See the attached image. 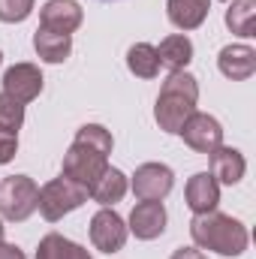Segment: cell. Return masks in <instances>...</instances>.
Instances as JSON below:
<instances>
[{
	"mask_svg": "<svg viewBox=\"0 0 256 259\" xmlns=\"http://www.w3.org/2000/svg\"><path fill=\"white\" fill-rule=\"evenodd\" d=\"M112 133L100 124H84L75 133V142L64 154V175L81 187H91L106 172V157L112 154Z\"/></svg>",
	"mask_w": 256,
	"mask_h": 259,
	"instance_id": "6da1fadb",
	"label": "cell"
},
{
	"mask_svg": "<svg viewBox=\"0 0 256 259\" xmlns=\"http://www.w3.org/2000/svg\"><path fill=\"white\" fill-rule=\"evenodd\" d=\"M190 235L202 250H214L223 256H238L247 247V229L238 220L217 214V211L196 214L190 223Z\"/></svg>",
	"mask_w": 256,
	"mask_h": 259,
	"instance_id": "7a4b0ae2",
	"label": "cell"
},
{
	"mask_svg": "<svg viewBox=\"0 0 256 259\" xmlns=\"http://www.w3.org/2000/svg\"><path fill=\"white\" fill-rule=\"evenodd\" d=\"M196 97H199V88H196V78L190 72H172L166 81H163V91L157 97V109H154V118L160 130L166 133H178L181 124L193 115V106H196Z\"/></svg>",
	"mask_w": 256,
	"mask_h": 259,
	"instance_id": "3957f363",
	"label": "cell"
},
{
	"mask_svg": "<svg viewBox=\"0 0 256 259\" xmlns=\"http://www.w3.org/2000/svg\"><path fill=\"white\" fill-rule=\"evenodd\" d=\"M81 202H88V187H81V184H75L72 178H55V181H49L42 190H39V199H36V208L42 211V217L46 220H61L64 214L69 211H75Z\"/></svg>",
	"mask_w": 256,
	"mask_h": 259,
	"instance_id": "277c9868",
	"label": "cell"
},
{
	"mask_svg": "<svg viewBox=\"0 0 256 259\" xmlns=\"http://www.w3.org/2000/svg\"><path fill=\"white\" fill-rule=\"evenodd\" d=\"M36 199H39V187L27 178V175H12L6 181H0V214L6 220H27L36 211Z\"/></svg>",
	"mask_w": 256,
	"mask_h": 259,
	"instance_id": "5b68a950",
	"label": "cell"
},
{
	"mask_svg": "<svg viewBox=\"0 0 256 259\" xmlns=\"http://www.w3.org/2000/svg\"><path fill=\"white\" fill-rule=\"evenodd\" d=\"M172 184H175V175L163 163H145L133 175V193L139 196V202H160V199H166Z\"/></svg>",
	"mask_w": 256,
	"mask_h": 259,
	"instance_id": "8992f818",
	"label": "cell"
},
{
	"mask_svg": "<svg viewBox=\"0 0 256 259\" xmlns=\"http://www.w3.org/2000/svg\"><path fill=\"white\" fill-rule=\"evenodd\" d=\"M91 241L103 253H118L127 241V226H124L121 214H115L112 208L97 211L91 220Z\"/></svg>",
	"mask_w": 256,
	"mask_h": 259,
	"instance_id": "52a82bcc",
	"label": "cell"
},
{
	"mask_svg": "<svg viewBox=\"0 0 256 259\" xmlns=\"http://www.w3.org/2000/svg\"><path fill=\"white\" fill-rule=\"evenodd\" d=\"M178 133L184 136V142L190 145L193 151H199V154H211V151L220 148V142H223L220 124H217L211 115H202V112H193L190 118L181 124Z\"/></svg>",
	"mask_w": 256,
	"mask_h": 259,
	"instance_id": "ba28073f",
	"label": "cell"
},
{
	"mask_svg": "<svg viewBox=\"0 0 256 259\" xmlns=\"http://www.w3.org/2000/svg\"><path fill=\"white\" fill-rule=\"evenodd\" d=\"M39 91H42V75H39V69L33 64H15L6 69V75H3V94L12 97L15 103L24 106V103L36 100Z\"/></svg>",
	"mask_w": 256,
	"mask_h": 259,
	"instance_id": "9c48e42d",
	"label": "cell"
},
{
	"mask_svg": "<svg viewBox=\"0 0 256 259\" xmlns=\"http://www.w3.org/2000/svg\"><path fill=\"white\" fill-rule=\"evenodd\" d=\"M81 24V6L75 0H49L39 12V27L55 33H72Z\"/></svg>",
	"mask_w": 256,
	"mask_h": 259,
	"instance_id": "30bf717a",
	"label": "cell"
},
{
	"mask_svg": "<svg viewBox=\"0 0 256 259\" xmlns=\"http://www.w3.org/2000/svg\"><path fill=\"white\" fill-rule=\"evenodd\" d=\"M166 229V208L163 202H139L130 214V232L142 241H151L163 235Z\"/></svg>",
	"mask_w": 256,
	"mask_h": 259,
	"instance_id": "8fae6325",
	"label": "cell"
},
{
	"mask_svg": "<svg viewBox=\"0 0 256 259\" xmlns=\"http://www.w3.org/2000/svg\"><path fill=\"white\" fill-rule=\"evenodd\" d=\"M220 202V187L214 181L211 172H199L187 181V205H190L196 214H205V211H214Z\"/></svg>",
	"mask_w": 256,
	"mask_h": 259,
	"instance_id": "7c38bea8",
	"label": "cell"
},
{
	"mask_svg": "<svg viewBox=\"0 0 256 259\" xmlns=\"http://www.w3.org/2000/svg\"><path fill=\"white\" fill-rule=\"evenodd\" d=\"M33 49H36V55H39L46 64H61V61L69 58V52H72V36L46 30V27H36V33H33Z\"/></svg>",
	"mask_w": 256,
	"mask_h": 259,
	"instance_id": "4fadbf2b",
	"label": "cell"
},
{
	"mask_svg": "<svg viewBox=\"0 0 256 259\" xmlns=\"http://www.w3.org/2000/svg\"><path fill=\"white\" fill-rule=\"evenodd\" d=\"M256 69V52L250 46H226L220 52V72L226 78H250Z\"/></svg>",
	"mask_w": 256,
	"mask_h": 259,
	"instance_id": "5bb4252c",
	"label": "cell"
},
{
	"mask_svg": "<svg viewBox=\"0 0 256 259\" xmlns=\"http://www.w3.org/2000/svg\"><path fill=\"white\" fill-rule=\"evenodd\" d=\"M211 175L223 184H238L244 175V157L235 148H214L211 151Z\"/></svg>",
	"mask_w": 256,
	"mask_h": 259,
	"instance_id": "9a60e30c",
	"label": "cell"
},
{
	"mask_svg": "<svg viewBox=\"0 0 256 259\" xmlns=\"http://www.w3.org/2000/svg\"><path fill=\"white\" fill-rule=\"evenodd\" d=\"M157 58H160V66H166V69H172V72H181V69L193 61V42L184 33H172V36H166V39L160 42Z\"/></svg>",
	"mask_w": 256,
	"mask_h": 259,
	"instance_id": "2e32d148",
	"label": "cell"
},
{
	"mask_svg": "<svg viewBox=\"0 0 256 259\" xmlns=\"http://www.w3.org/2000/svg\"><path fill=\"white\" fill-rule=\"evenodd\" d=\"M166 6H169V21L178 30H193L205 21L211 0H169Z\"/></svg>",
	"mask_w": 256,
	"mask_h": 259,
	"instance_id": "e0dca14e",
	"label": "cell"
},
{
	"mask_svg": "<svg viewBox=\"0 0 256 259\" xmlns=\"http://www.w3.org/2000/svg\"><path fill=\"white\" fill-rule=\"evenodd\" d=\"M127 193V178H124V172H118V169H112V166H106V172L88 187V196H94L100 205H115V202H121Z\"/></svg>",
	"mask_w": 256,
	"mask_h": 259,
	"instance_id": "ac0fdd59",
	"label": "cell"
},
{
	"mask_svg": "<svg viewBox=\"0 0 256 259\" xmlns=\"http://www.w3.org/2000/svg\"><path fill=\"white\" fill-rule=\"evenodd\" d=\"M36 259H91V253H88L84 247H78L75 241H69L64 235L52 232V235H46V238L39 241Z\"/></svg>",
	"mask_w": 256,
	"mask_h": 259,
	"instance_id": "d6986e66",
	"label": "cell"
},
{
	"mask_svg": "<svg viewBox=\"0 0 256 259\" xmlns=\"http://www.w3.org/2000/svg\"><path fill=\"white\" fill-rule=\"evenodd\" d=\"M127 66H130V72H136L139 78H154V75L160 72L157 49L148 46V42H136L127 52Z\"/></svg>",
	"mask_w": 256,
	"mask_h": 259,
	"instance_id": "ffe728a7",
	"label": "cell"
},
{
	"mask_svg": "<svg viewBox=\"0 0 256 259\" xmlns=\"http://www.w3.org/2000/svg\"><path fill=\"white\" fill-rule=\"evenodd\" d=\"M226 24L232 27V33L253 36V30H256V0H232V6L226 9Z\"/></svg>",
	"mask_w": 256,
	"mask_h": 259,
	"instance_id": "44dd1931",
	"label": "cell"
},
{
	"mask_svg": "<svg viewBox=\"0 0 256 259\" xmlns=\"http://www.w3.org/2000/svg\"><path fill=\"white\" fill-rule=\"evenodd\" d=\"M24 124V106L21 103H15L12 97H6V94H0V127L6 130H15Z\"/></svg>",
	"mask_w": 256,
	"mask_h": 259,
	"instance_id": "7402d4cb",
	"label": "cell"
},
{
	"mask_svg": "<svg viewBox=\"0 0 256 259\" xmlns=\"http://www.w3.org/2000/svg\"><path fill=\"white\" fill-rule=\"evenodd\" d=\"M33 9V0H0V21L6 24H15V21H24Z\"/></svg>",
	"mask_w": 256,
	"mask_h": 259,
	"instance_id": "603a6c76",
	"label": "cell"
},
{
	"mask_svg": "<svg viewBox=\"0 0 256 259\" xmlns=\"http://www.w3.org/2000/svg\"><path fill=\"white\" fill-rule=\"evenodd\" d=\"M15 151H18V133L0 127V166L9 163V160L15 157Z\"/></svg>",
	"mask_w": 256,
	"mask_h": 259,
	"instance_id": "cb8c5ba5",
	"label": "cell"
},
{
	"mask_svg": "<svg viewBox=\"0 0 256 259\" xmlns=\"http://www.w3.org/2000/svg\"><path fill=\"white\" fill-rule=\"evenodd\" d=\"M0 259H24V253H21L15 244H3V241H0Z\"/></svg>",
	"mask_w": 256,
	"mask_h": 259,
	"instance_id": "d4e9b609",
	"label": "cell"
},
{
	"mask_svg": "<svg viewBox=\"0 0 256 259\" xmlns=\"http://www.w3.org/2000/svg\"><path fill=\"white\" fill-rule=\"evenodd\" d=\"M172 259H205L199 250H193V247H181V250H175Z\"/></svg>",
	"mask_w": 256,
	"mask_h": 259,
	"instance_id": "484cf974",
	"label": "cell"
},
{
	"mask_svg": "<svg viewBox=\"0 0 256 259\" xmlns=\"http://www.w3.org/2000/svg\"><path fill=\"white\" fill-rule=\"evenodd\" d=\"M0 241H3V223H0Z\"/></svg>",
	"mask_w": 256,
	"mask_h": 259,
	"instance_id": "4316f807",
	"label": "cell"
},
{
	"mask_svg": "<svg viewBox=\"0 0 256 259\" xmlns=\"http://www.w3.org/2000/svg\"><path fill=\"white\" fill-rule=\"evenodd\" d=\"M0 61H3V55H0Z\"/></svg>",
	"mask_w": 256,
	"mask_h": 259,
	"instance_id": "83f0119b",
	"label": "cell"
}]
</instances>
